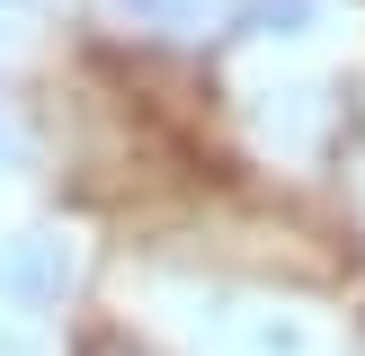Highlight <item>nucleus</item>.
<instances>
[{"label":"nucleus","mask_w":365,"mask_h":356,"mask_svg":"<svg viewBox=\"0 0 365 356\" xmlns=\"http://www.w3.org/2000/svg\"><path fill=\"white\" fill-rule=\"evenodd\" d=\"M196 330H214L223 356H330V338H321L303 312H285V303H232V294H214V312H196Z\"/></svg>","instance_id":"nucleus-1"},{"label":"nucleus","mask_w":365,"mask_h":356,"mask_svg":"<svg viewBox=\"0 0 365 356\" xmlns=\"http://www.w3.org/2000/svg\"><path fill=\"white\" fill-rule=\"evenodd\" d=\"M63 285H71V249L53 241V231H18V241L0 249V303H9V312H45Z\"/></svg>","instance_id":"nucleus-2"},{"label":"nucleus","mask_w":365,"mask_h":356,"mask_svg":"<svg viewBox=\"0 0 365 356\" xmlns=\"http://www.w3.org/2000/svg\"><path fill=\"white\" fill-rule=\"evenodd\" d=\"M312 9H321V0H250V27H259V36H294Z\"/></svg>","instance_id":"nucleus-3"},{"label":"nucleus","mask_w":365,"mask_h":356,"mask_svg":"<svg viewBox=\"0 0 365 356\" xmlns=\"http://www.w3.org/2000/svg\"><path fill=\"white\" fill-rule=\"evenodd\" d=\"M98 356H125V347H98Z\"/></svg>","instance_id":"nucleus-4"}]
</instances>
